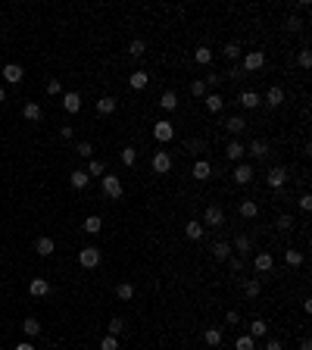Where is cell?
I'll use <instances>...</instances> for the list:
<instances>
[{
	"label": "cell",
	"instance_id": "13",
	"mask_svg": "<svg viewBox=\"0 0 312 350\" xmlns=\"http://www.w3.org/2000/svg\"><path fill=\"white\" fill-rule=\"evenodd\" d=\"M247 154H250L253 160H265V157H269V154H272V147H269V144H265V141H262V138H256V141H250V144H247Z\"/></svg>",
	"mask_w": 312,
	"mask_h": 350
},
{
	"label": "cell",
	"instance_id": "41",
	"mask_svg": "<svg viewBox=\"0 0 312 350\" xmlns=\"http://www.w3.org/2000/svg\"><path fill=\"white\" fill-rule=\"evenodd\" d=\"M203 341L209 344V347H218V344H222V329H206Z\"/></svg>",
	"mask_w": 312,
	"mask_h": 350
},
{
	"label": "cell",
	"instance_id": "39",
	"mask_svg": "<svg viewBox=\"0 0 312 350\" xmlns=\"http://www.w3.org/2000/svg\"><path fill=\"white\" fill-rule=\"evenodd\" d=\"M85 172L88 175H100V178H103V175H106V163H103V160H91Z\"/></svg>",
	"mask_w": 312,
	"mask_h": 350
},
{
	"label": "cell",
	"instance_id": "48",
	"mask_svg": "<svg viewBox=\"0 0 312 350\" xmlns=\"http://www.w3.org/2000/svg\"><path fill=\"white\" fill-rule=\"evenodd\" d=\"M297 63L303 66V69H309V66H312V53H309V47H303V50L297 53Z\"/></svg>",
	"mask_w": 312,
	"mask_h": 350
},
{
	"label": "cell",
	"instance_id": "40",
	"mask_svg": "<svg viewBox=\"0 0 312 350\" xmlns=\"http://www.w3.org/2000/svg\"><path fill=\"white\" fill-rule=\"evenodd\" d=\"M250 247H253V244H250V238H247V235H237V238H234V244H231V250H237L240 256H244Z\"/></svg>",
	"mask_w": 312,
	"mask_h": 350
},
{
	"label": "cell",
	"instance_id": "32",
	"mask_svg": "<svg viewBox=\"0 0 312 350\" xmlns=\"http://www.w3.org/2000/svg\"><path fill=\"white\" fill-rule=\"evenodd\" d=\"M22 116H25L28 122H38V119H41V103H34V100H31V103H25V110H22Z\"/></svg>",
	"mask_w": 312,
	"mask_h": 350
},
{
	"label": "cell",
	"instance_id": "52",
	"mask_svg": "<svg viewBox=\"0 0 312 350\" xmlns=\"http://www.w3.org/2000/svg\"><path fill=\"white\" fill-rule=\"evenodd\" d=\"M228 266H231V272H240L244 269V256H228Z\"/></svg>",
	"mask_w": 312,
	"mask_h": 350
},
{
	"label": "cell",
	"instance_id": "55",
	"mask_svg": "<svg viewBox=\"0 0 312 350\" xmlns=\"http://www.w3.org/2000/svg\"><path fill=\"white\" fill-rule=\"evenodd\" d=\"M203 85H206V88H218V85H222V75H206Z\"/></svg>",
	"mask_w": 312,
	"mask_h": 350
},
{
	"label": "cell",
	"instance_id": "38",
	"mask_svg": "<svg viewBox=\"0 0 312 350\" xmlns=\"http://www.w3.org/2000/svg\"><path fill=\"white\" fill-rule=\"evenodd\" d=\"M284 263L294 266V269H297V266H303V250H294V247H291V250L284 253Z\"/></svg>",
	"mask_w": 312,
	"mask_h": 350
},
{
	"label": "cell",
	"instance_id": "45",
	"mask_svg": "<svg viewBox=\"0 0 312 350\" xmlns=\"http://www.w3.org/2000/svg\"><path fill=\"white\" fill-rule=\"evenodd\" d=\"M275 225H278V231H291V228H294V216H291V213H281Z\"/></svg>",
	"mask_w": 312,
	"mask_h": 350
},
{
	"label": "cell",
	"instance_id": "47",
	"mask_svg": "<svg viewBox=\"0 0 312 350\" xmlns=\"http://www.w3.org/2000/svg\"><path fill=\"white\" fill-rule=\"evenodd\" d=\"M106 329H109V335H112V338H119V335H122V329H125V322H122L119 316H115V319H109V325H106Z\"/></svg>",
	"mask_w": 312,
	"mask_h": 350
},
{
	"label": "cell",
	"instance_id": "58",
	"mask_svg": "<svg viewBox=\"0 0 312 350\" xmlns=\"http://www.w3.org/2000/svg\"><path fill=\"white\" fill-rule=\"evenodd\" d=\"M265 350H284V344H281V341H275V338H272V341L265 344Z\"/></svg>",
	"mask_w": 312,
	"mask_h": 350
},
{
	"label": "cell",
	"instance_id": "53",
	"mask_svg": "<svg viewBox=\"0 0 312 350\" xmlns=\"http://www.w3.org/2000/svg\"><path fill=\"white\" fill-rule=\"evenodd\" d=\"M240 75H247V72L240 69V63H234V66H231V69H228V72H225L222 78H240Z\"/></svg>",
	"mask_w": 312,
	"mask_h": 350
},
{
	"label": "cell",
	"instance_id": "4",
	"mask_svg": "<svg viewBox=\"0 0 312 350\" xmlns=\"http://www.w3.org/2000/svg\"><path fill=\"white\" fill-rule=\"evenodd\" d=\"M153 138L159 144H169L172 138H175V125H172L169 119H159V122H153Z\"/></svg>",
	"mask_w": 312,
	"mask_h": 350
},
{
	"label": "cell",
	"instance_id": "20",
	"mask_svg": "<svg viewBox=\"0 0 312 350\" xmlns=\"http://www.w3.org/2000/svg\"><path fill=\"white\" fill-rule=\"evenodd\" d=\"M225 128H228V135H244V128H247V119H244V116H231V119L225 122Z\"/></svg>",
	"mask_w": 312,
	"mask_h": 350
},
{
	"label": "cell",
	"instance_id": "56",
	"mask_svg": "<svg viewBox=\"0 0 312 350\" xmlns=\"http://www.w3.org/2000/svg\"><path fill=\"white\" fill-rule=\"evenodd\" d=\"M225 322H228V325H237V322H240V313L228 310V313H225Z\"/></svg>",
	"mask_w": 312,
	"mask_h": 350
},
{
	"label": "cell",
	"instance_id": "31",
	"mask_svg": "<svg viewBox=\"0 0 312 350\" xmlns=\"http://www.w3.org/2000/svg\"><path fill=\"white\" fill-rule=\"evenodd\" d=\"M269 335V325H265V319H253L250 322V338H265Z\"/></svg>",
	"mask_w": 312,
	"mask_h": 350
},
{
	"label": "cell",
	"instance_id": "18",
	"mask_svg": "<svg viewBox=\"0 0 312 350\" xmlns=\"http://www.w3.org/2000/svg\"><path fill=\"white\" fill-rule=\"evenodd\" d=\"M28 291H31V297H47L50 294V282H47V278H31Z\"/></svg>",
	"mask_w": 312,
	"mask_h": 350
},
{
	"label": "cell",
	"instance_id": "21",
	"mask_svg": "<svg viewBox=\"0 0 312 350\" xmlns=\"http://www.w3.org/2000/svg\"><path fill=\"white\" fill-rule=\"evenodd\" d=\"M115 107H119V100L109 97V94L97 100V113H100V116H112V113H115Z\"/></svg>",
	"mask_w": 312,
	"mask_h": 350
},
{
	"label": "cell",
	"instance_id": "44",
	"mask_svg": "<svg viewBox=\"0 0 312 350\" xmlns=\"http://www.w3.org/2000/svg\"><path fill=\"white\" fill-rule=\"evenodd\" d=\"M75 154L85 157V160H94V144H91V141H82V144L75 147Z\"/></svg>",
	"mask_w": 312,
	"mask_h": 350
},
{
	"label": "cell",
	"instance_id": "36",
	"mask_svg": "<svg viewBox=\"0 0 312 350\" xmlns=\"http://www.w3.org/2000/svg\"><path fill=\"white\" fill-rule=\"evenodd\" d=\"M22 332H25L28 338H34V335H41V322L34 319V316H28L25 322H22Z\"/></svg>",
	"mask_w": 312,
	"mask_h": 350
},
{
	"label": "cell",
	"instance_id": "1",
	"mask_svg": "<svg viewBox=\"0 0 312 350\" xmlns=\"http://www.w3.org/2000/svg\"><path fill=\"white\" fill-rule=\"evenodd\" d=\"M100 188H103V194L109 197V200H122V181H119V175H103L100 178Z\"/></svg>",
	"mask_w": 312,
	"mask_h": 350
},
{
	"label": "cell",
	"instance_id": "54",
	"mask_svg": "<svg viewBox=\"0 0 312 350\" xmlns=\"http://www.w3.org/2000/svg\"><path fill=\"white\" fill-rule=\"evenodd\" d=\"M297 203H300V209H303V213H309V209H312V197H309V194H300Z\"/></svg>",
	"mask_w": 312,
	"mask_h": 350
},
{
	"label": "cell",
	"instance_id": "17",
	"mask_svg": "<svg viewBox=\"0 0 312 350\" xmlns=\"http://www.w3.org/2000/svg\"><path fill=\"white\" fill-rule=\"evenodd\" d=\"M222 56H225V60H231V63H240V56H244V47H240L237 41H228L225 47H222Z\"/></svg>",
	"mask_w": 312,
	"mask_h": 350
},
{
	"label": "cell",
	"instance_id": "14",
	"mask_svg": "<svg viewBox=\"0 0 312 350\" xmlns=\"http://www.w3.org/2000/svg\"><path fill=\"white\" fill-rule=\"evenodd\" d=\"M63 110L66 113H78L82 110V94H78V91H66L63 94Z\"/></svg>",
	"mask_w": 312,
	"mask_h": 350
},
{
	"label": "cell",
	"instance_id": "2",
	"mask_svg": "<svg viewBox=\"0 0 312 350\" xmlns=\"http://www.w3.org/2000/svg\"><path fill=\"white\" fill-rule=\"evenodd\" d=\"M265 66V53L262 50H247L244 56H240V69L244 72H256V69Z\"/></svg>",
	"mask_w": 312,
	"mask_h": 350
},
{
	"label": "cell",
	"instance_id": "8",
	"mask_svg": "<svg viewBox=\"0 0 312 350\" xmlns=\"http://www.w3.org/2000/svg\"><path fill=\"white\" fill-rule=\"evenodd\" d=\"M225 157L231 160V163H244V157H247V147H244V141H228V147H225Z\"/></svg>",
	"mask_w": 312,
	"mask_h": 350
},
{
	"label": "cell",
	"instance_id": "29",
	"mask_svg": "<svg viewBox=\"0 0 312 350\" xmlns=\"http://www.w3.org/2000/svg\"><path fill=\"white\" fill-rule=\"evenodd\" d=\"M240 216H244V219H256L259 216L256 200H240Z\"/></svg>",
	"mask_w": 312,
	"mask_h": 350
},
{
	"label": "cell",
	"instance_id": "9",
	"mask_svg": "<svg viewBox=\"0 0 312 350\" xmlns=\"http://www.w3.org/2000/svg\"><path fill=\"white\" fill-rule=\"evenodd\" d=\"M22 78H25V69H22L19 63H6L3 66V81L6 85H19Z\"/></svg>",
	"mask_w": 312,
	"mask_h": 350
},
{
	"label": "cell",
	"instance_id": "22",
	"mask_svg": "<svg viewBox=\"0 0 312 350\" xmlns=\"http://www.w3.org/2000/svg\"><path fill=\"white\" fill-rule=\"evenodd\" d=\"M265 103H269V107H281V103H284V91L278 85H272L269 91H265Z\"/></svg>",
	"mask_w": 312,
	"mask_h": 350
},
{
	"label": "cell",
	"instance_id": "28",
	"mask_svg": "<svg viewBox=\"0 0 312 350\" xmlns=\"http://www.w3.org/2000/svg\"><path fill=\"white\" fill-rule=\"evenodd\" d=\"M159 107H163L166 113H172V110L178 107V94H175V91H166V94L159 97Z\"/></svg>",
	"mask_w": 312,
	"mask_h": 350
},
{
	"label": "cell",
	"instance_id": "10",
	"mask_svg": "<svg viewBox=\"0 0 312 350\" xmlns=\"http://www.w3.org/2000/svg\"><path fill=\"white\" fill-rule=\"evenodd\" d=\"M253 175H256L253 163H237V166H234V181H237V184H250Z\"/></svg>",
	"mask_w": 312,
	"mask_h": 350
},
{
	"label": "cell",
	"instance_id": "49",
	"mask_svg": "<svg viewBox=\"0 0 312 350\" xmlns=\"http://www.w3.org/2000/svg\"><path fill=\"white\" fill-rule=\"evenodd\" d=\"M287 31H303V19H300V16H287Z\"/></svg>",
	"mask_w": 312,
	"mask_h": 350
},
{
	"label": "cell",
	"instance_id": "15",
	"mask_svg": "<svg viewBox=\"0 0 312 350\" xmlns=\"http://www.w3.org/2000/svg\"><path fill=\"white\" fill-rule=\"evenodd\" d=\"M69 184H72V188H75V191H85V188H88V184H91V175H88L85 169H75L72 175H69Z\"/></svg>",
	"mask_w": 312,
	"mask_h": 350
},
{
	"label": "cell",
	"instance_id": "25",
	"mask_svg": "<svg viewBox=\"0 0 312 350\" xmlns=\"http://www.w3.org/2000/svg\"><path fill=\"white\" fill-rule=\"evenodd\" d=\"M34 250H38V256H50L56 250V244H53V238H38L34 241Z\"/></svg>",
	"mask_w": 312,
	"mask_h": 350
},
{
	"label": "cell",
	"instance_id": "23",
	"mask_svg": "<svg viewBox=\"0 0 312 350\" xmlns=\"http://www.w3.org/2000/svg\"><path fill=\"white\" fill-rule=\"evenodd\" d=\"M184 235H188L191 241H200V238L206 235V228H203V225L197 222V219H191V222H188V225H184Z\"/></svg>",
	"mask_w": 312,
	"mask_h": 350
},
{
	"label": "cell",
	"instance_id": "16",
	"mask_svg": "<svg viewBox=\"0 0 312 350\" xmlns=\"http://www.w3.org/2000/svg\"><path fill=\"white\" fill-rule=\"evenodd\" d=\"M191 175H194V178H197V181H206V178H209V175H212V166H209V160H197V163H194V169H191Z\"/></svg>",
	"mask_w": 312,
	"mask_h": 350
},
{
	"label": "cell",
	"instance_id": "46",
	"mask_svg": "<svg viewBox=\"0 0 312 350\" xmlns=\"http://www.w3.org/2000/svg\"><path fill=\"white\" fill-rule=\"evenodd\" d=\"M191 97H206V85H203L200 78L191 81Z\"/></svg>",
	"mask_w": 312,
	"mask_h": 350
},
{
	"label": "cell",
	"instance_id": "50",
	"mask_svg": "<svg viewBox=\"0 0 312 350\" xmlns=\"http://www.w3.org/2000/svg\"><path fill=\"white\" fill-rule=\"evenodd\" d=\"M100 350H119V338H112V335H106L100 341Z\"/></svg>",
	"mask_w": 312,
	"mask_h": 350
},
{
	"label": "cell",
	"instance_id": "34",
	"mask_svg": "<svg viewBox=\"0 0 312 350\" xmlns=\"http://www.w3.org/2000/svg\"><path fill=\"white\" fill-rule=\"evenodd\" d=\"M128 53L134 56V60H141V56L147 53V41H141V38H134V41L128 44Z\"/></svg>",
	"mask_w": 312,
	"mask_h": 350
},
{
	"label": "cell",
	"instance_id": "59",
	"mask_svg": "<svg viewBox=\"0 0 312 350\" xmlns=\"http://www.w3.org/2000/svg\"><path fill=\"white\" fill-rule=\"evenodd\" d=\"M300 350H312V341H309V338H303V341H300Z\"/></svg>",
	"mask_w": 312,
	"mask_h": 350
},
{
	"label": "cell",
	"instance_id": "5",
	"mask_svg": "<svg viewBox=\"0 0 312 350\" xmlns=\"http://www.w3.org/2000/svg\"><path fill=\"white\" fill-rule=\"evenodd\" d=\"M150 166H153L156 175H169V169H172V154H169V150H156L153 160H150Z\"/></svg>",
	"mask_w": 312,
	"mask_h": 350
},
{
	"label": "cell",
	"instance_id": "35",
	"mask_svg": "<svg viewBox=\"0 0 312 350\" xmlns=\"http://www.w3.org/2000/svg\"><path fill=\"white\" fill-rule=\"evenodd\" d=\"M82 228L88 231V235H97V231L103 228V219H100V216H88V219H85V225H82Z\"/></svg>",
	"mask_w": 312,
	"mask_h": 350
},
{
	"label": "cell",
	"instance_id": "42",
	"mask_svg": "<svg viewBox=\"0 0 312 350\" xmlns=\"http://www.w3.org/2000/svg\"><path fill=\"white\" fill-rule=\"evenodd\" d=\"M234 350H256V338H250V335H240L237 341H234Z\"/></svg>",
	"mask_w": 312,
	"mask_h": 350
},
{
	"label": "cell",
	"instance_id": "7",
	"mask_svg": "<svg viewBox=\"0 0 312 350\" xmlns=\"http://www.w3.org/2000/svg\"><path fill=\"white\" fill-rule=\"evenodd\" d=\"M203 222H206V225H212V228L225 225V209L218 206V203H209V206H206V213H203Z\"/></svg>",
	"mask_w": 312,
	"mask_h": 350
},
{
	"label": "cell",
	"instance_id": "60",
	"mask_svg": "<svg viewBox=\"0 0 312 350\" xmlns=\"http://www.w3.org/2000/svg\"><path fill=\"white\" fill-rule=\"evenodd\" d=\"M16 350H34V344H28V341H22V344H16Z\"/></svg>",
	"mask_w": 312,
	"mask_h": 350
},
{
	"label": "cell",
	"instance_id": "43",
	"mask_svg": "<svg viewBox=\"0 0 312 350\" xmlns=\"http://www.w3.org/2000/svg\"><path fill=\"white\" fill-rule=\"evenodd\" d=\"M122 166H134V163H137V150L134 147H122Z\"/></svg>",
	"mask_w": 312,
	"mask_h": 350
},
{
	"label": "cell",
	"instance_id": "30",
	"mask_svg": "<svg viewBox=\"0 0 312 350\" xmlns=\"http://www.w3.org/2000/svg\"><path fill=\"white\" fill-rule=\"evenodd\" d=\"M259 291H262V282H259V278H247V282H244V294L253 300V297H259Z\"/></svg>",
	"mask_w": 312,
	"mask_h": 350
},
{
	"label": "cell",
	"instance_id": "12",
	"mask_svg": "<svg viewBox=\"0 0 312 350\" xmlns=\"http://www.w3.org/2000/svg\"><path fill=\"white\" fill-rule=\"evenodd\" d=\"M265 178H269V188L278 191V188H284V181H287V169H284V166H272Z\"/></svg>",
	"mask_w": 312,
	"mask_h": 350
},
{
	"label": "cell",
	"instance_id": "19",
	"mask_svg": "<svg viewBox=\"0 0 312 350\" xmlns=\"http://www.w3.org/2000/svg\"><path fill=\"white\" fill-rule=\"evenodd\" d=\"M128 85H131L134 91H144V88L150 85V75L144 72V69H134V72H131V78H128Z\"/></svg>",
	"mask_w": 312,
	"mask_h": 350
},
{
	"label": "cell",
	"instance_id": "37",
	"mask_svg": "<svg viewBox=\"0 0 312 350\" xmlns=\"http://www.w3.org/2000/svg\"><path fill=\"white\" fill-rule=\"evenodd\" d=\"M184 150H191V154H203L206 141H203V138H188V141H184Z\"/></svg>",
	"mask_w": 312,
	"mask_h": 350
},
{
	"label": "cell",
	"instance_id": "24",
	"mask_svg": "<svg viewBox=\"0 0 312 350\" xmlns=\"http://www.w3.org/2000/svg\"><path fill=\"white\" fill-rule=\"evenodd\" d=\"M212 256H215V260H228V256H234V250H231L228 241H215L212 244Z\"/></svg>",
	"mask_w": 312,
	"mask_h": 350
},
{
	"label": "cell",
	"instance_id": "26",
	"mask_svg": "<svg viewBox=\"0 0 312 350\" xmlns=\"http://www.w3.org/2000/svg\"><path fill=\"white\" fill-rule=\"evenodd\" d=\"M194 63H197V66H209L212 63V50L206 47V44H203V47H197V50H194Z\"/></svg>",
	"mask_w": 312,
	"mask_h": 350
},
{
	"label": "cell",
	"instance_id": "11",
	"mask_svg": "<svg viewBox=\"0 0 312 350\" xmlns=\"http://www.w3.org/2000/svg\"><path fill=\"white\" fill-rule=\"evenodd\" d=\"M237 103H240V107H244V110H256L259 103H262V97L256 94V91L244 88V91H240V94H237Z\"/></svg>",
	"mask_w": 312,
	"mask_h": 350
},
{
	"label": "cell",
	"instance_id": "27",
	"mask_svg": "<svg viewBox=\"0 0 312 350\" xmlns=\"http://www.w3.org/2000/svg\"><path fill=\"white\" fill-rule=\"evenodd\" d=\"M203 103H206V110H209V113H222V107H225L222 94H206V97H203Z\"/></svg>",
	"mask_w": 312,
	"mask_h": 350
},
{
	"label": "cell",
	"instance_id": "61",
	"mask_svg": "<svg viewBox=\"0 0 312 350\" xmlns=\"http://www.w3.org/2000/svg\"><path fill=\"white\" fill-rule=\"evenodd\" d=\"M3 100H6V88H3V85H0V103H3Z\"/></svg>",
	"mask_w": 312,
	"mask_h": 350
},
{
	"label": "cell",
	"instance_id": "6",
	"mask_svg": "<svg viewBox=\"0 0 312 350\" xmlns=\"http://www.w3.org/2000/svg\"><path fill=\"white\" fill-rule=\"evenodd\" d=\"M253 266H256L259 275H272V269H275V256H272V250H259L256 260H253Z\"/></svg>",
	"mask_w": 312,
	"mask_h": 350
},
{
	"label": "cell",
	"instance_id": "3",
	"mask_svg": "<svg viewBox=\"0 0 312 350\" xmlns=\"http://www.w3.org/2000/svg\"><path fill=\"white\" fill-rule=\"evenodd\" d=\"M100 260H103V253L94 247V244H91V247H82V250H78V263H82L85 269H97Z\"/></svg>",
	"mask_w": 312,
	"mask_h": 350
},
{
	"label": "cell",
	"instance_id": "57",
	"mask_svg": "<svg viewBox=\"0 0 312 350\" xmlns=\"http://www.w3.org/2000/svg\"><path fill=\"white\" fill-rule=\"evenodd\" d=\"M60 135L66 138V141H72V135H75V128H72V125H63V128H60Z\"/></svg>",
	"mask_w": 312,
	"mask_h": 350
},
{
	"label": "cell",
	"instance_id": "33",
	"mask_svg": "<svg viewBox=\"0 0 312 350\" xmlns=\"http://www.w3.org/2000/svg\"><path fill=\"white\" fill-rule=\"evenodd\" d=\"M115 297H119V300H131L134 297V285L119 282V285H115Z\"/></svg>",
	"mask_w": 312,
	"mask_h": 350
},
{
	"label": "cell",
	"instance_id": "51",
	"mask_svg": "<svg viewBox=\"0 0 312 350\" xmlns=\"http://www.w3.org/2000/svg\"><path fill=\"white\" fill-rule=\"evenodd\" d=\"M47 94H53V97H56V94H63V85H60V78H50V81H47Z\"/></svg>",
	"mask_w": 312,
	"mask_h": 350
}]
</instances>
